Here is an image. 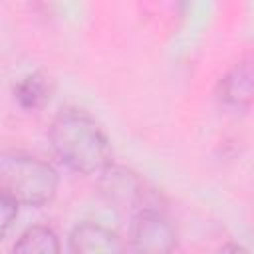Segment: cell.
<instances>
[{"label":"cell","mask_w":254,"mask_h":254,"mask_svg":"<svg viewBox=\"0 0 254 254\" xmlns=\"http://www.w3.org/2000/svg\"><path fill=\"white\" fill-rule=\"evenodd\" d=\"M16 212H18V204L0 192V238H4L6 232L10 230V226L16 218Z\"/></svg>","instance_id":"obj_9"},{"label":"cell","mask_w":254,"mask_h":254,"mask_svg":"<svg viewBox=\"0 0 254 254\" xmlns=\"http://www.w3.org/2000/svg\"><path fill=\"white\" fill-rule=\"evenodd\" d=\"M101 194L105 196V200L109 204H113L115 208H121V210H129V212H133V216L143 210L153 208L145 200L147 190H145L143 181L135 173H131L123 167L107 165L103 169Z\"/></svg>","instance_id":"obj_4"},{"label":"cell","mask_w":254,"mask_h":254,"mask_svg":"<svg viewBox=\"0 0 254 254\" xmlns=\"http://www.w3.org/2000/svg\"><path fill=\"white\" fill-rule=\"evenodd\" d=\"M56 155L77 173H99L109 165L111 149L97 121L83 109H62L50 127Z\"/></svg>","instance_id":"obj_1"},{"label":"cell","mask_w":254,"mask_h":254,"mask_svg":"<svg viewBox=\"0 0 254 254\" xmlns=\"http://www.w3.org/2000/svg\"><path fill=\"white\" fill-rule=\"evenodd\" d=\"M50 93H52L50 77H46L44 73H32L16 85V99L26 109L42 107L50 99Z\"/></svg>","instance_id":"obj_8"},{"label":"cell","mask_w":254,"mask_h":254,"mask_svg":"<svg viewBox=\"0 0 254 254\" xmlns=\"http://www.w3.org/2000/svg\"><path fill=\"white\" fill-rule=\"evenodd\" d=\"M56 189L58 175L50 163L22 151L0 153V192L16 204H46L56 194Z\"/></svg>","instance_id":"obj_2"},{"label":"cell","mask_w":254,"mask_h":254,"mask_svg":"<svg viewBox=\"0 0 254 254\" xmlns=\"http://www.w3.org/2000/svg\"><path fill=\"white\" fill-rule=\"evenodd\" d=\"M12 254H60V240L48 226H30L14 244Z\"/></svg>","instance_id":"obj_7"},{"label":"cell","mask_w":254,"mask_h":254,"mask_svg":"<svg viewBox=\"0 0 254 254\" xmlns=\"http://www.w3.org/2000/svg\"><path fill=\"white\" fill-rule=\"evenodd\" d=\"M69 254H125L121 238L99 222H81L69 234Z\"/></svg>","instance_id":"obj_5"},{"label":"cell","mask_w":254,"mask_h":254,"mask_svg":"<svg viewBox=\"0 0 254 254\" xmlns=\"http://www.w3.org/2000/svg\"><path fill=\"white\" fill-rule=\"evenodd\" d=\"M220 101L230 109H248L254 97V67L250 60L236 64L220 81Z\"/></svg>","instance_id":"obj_6"},{"label":"cell","mask_w":254,"mask_h":254,"mask_svg":"<svg viewBox=\"0 0 254 254\" xmlns=\"http://www.w3.org/2000/svg\"><path fill=\"white\" fill-rule=\"evenodd\" d=\"M131 246L135 254H171L177 246V234L161 212L143 210L133 216Z\"/></svg>","instance_id":"obj_3"}]
</instances>
